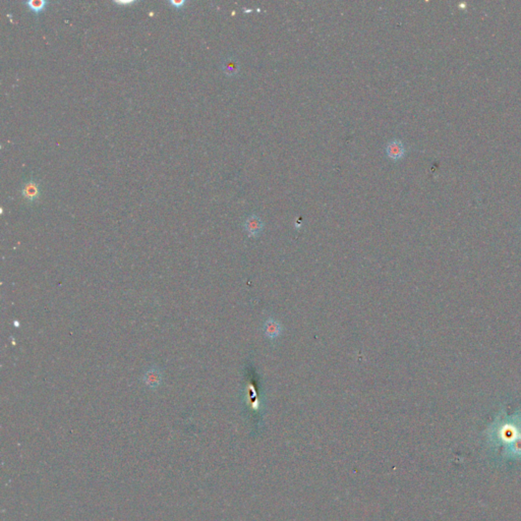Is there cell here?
Wrapping results in <instances>:
<instances>
[{
    "mask_svg": "<svg viewBox=\"0 0 521 521\" xmlns=\"http://www.w3.org/2000/svg\"><path fill=\"white\" fill-rule=\"evenodd\" d=\"M486 434L490 445L500 449L503 457L521 459V408L512 415L501 410Z\"/></svg>",
    "mask_w": 521,
    "mask_h": 521,
    "instance_id": "6da1fadb",
    "label": "cell"
},
{
    "mask_svg": "<svg viewBox=\"0 0 521 521\" xmlns=\"http://www.w3.org/2000/svg\"><path fill=\"white\" fill-rule=\"evenodd\" d=\"M387 156L394 161L400 160L405 154V148L401 141L392 140L390 141L386 146Z\"/></svg>",
    "mask_w": 521,
    "mask_h": 521,
    "instance_id": "7a4b0ae2",
    "label": "cell"
},
{
    "mask_svg": "<svg viewBox=\"0 0 521 521\" xmlns=\"http://www.w3.org/2000/svg\"><path fill=\"white\" fill-rule=\"evenodd\" d=\"M22 194L26 200L30 202L36 201L40 196V187L38 182L34 179L27 180L22 185Z\"/></svg>",
    "mask_w": 521,
    "mask_h": 521,
    "instance_id": "3957f363",
    "label": "cell"
},
{
    "mask_svg": "<svg viewBox=\"0 0 521 521\" xmlns=\"http://www.w3.org/2000/svg\"><path fill=\"white\" fill-rule=\"evenodd\" d=\"M221 67H222V70L224 71V73L229 77L237 75L239 71V68H240L238 60L233 56L225 57L221 63Z\"/></svg>",
    "mask_w": 521,
    "mask_h": 521,
    "instance_id": "277c9868",
    "label": "cell"
},
{
    "mask_svg": "<svg viewBox=\"0 0 521 521\" xmlns=\"http://www.w3.org/2000/svg\"><path fill=\"white\" fill-rule=\"evenodd\" d=\"M245 230L249 235H256L263 228V223L257 216H249L244 223Z\"/></svg>",
    "mask_w": 521,
    "mask_h": 521,
    "instance_id": "5b68a950",
    "label": "cell"
},
{
    "mask_svg": "<svg viewBox=\"0 0 521 521\" xmlns=\"http://www.w3.org/2000/svg\"><path fill=\"white\" fill-rule=\"evenodd\" d=\"M264 332L267 337H269L271 339L276 338L281 333V325L277 321H275L273 319H269L265 322Z\"/></svg>",
    "mask_w": 521,
    "mask_h": 521,
    "instance_id": "8992f818",
    "label": "cell"
},
{
    "mask_svg": "<svg viewBox=\"0 0 521 521\" xmlns=\"http://www.w3.org/2000/svg\"><path fill=\"white\" fill-rule=\"evenodd\" d=\"M161 380H162L161 371L158 370L157 368L149 369L145 374V377H144V381H145L146 385L149 386L150 388H156L157 386H159V384L161 383Z\"/></svg>",
    "mask_w": 521,
    "mask_h": 521,
    "instance_id": "52a82bcc",
    "label": "cell"
},
{
    "mask_svg": "<svg viewBox=\"0 0 521 521\" xmlns=\"http://www.w3.org/2000/svg\"><path fill=\"white\" fill-rule=\"evenodd\" d=\"M26 5L28 6V8L31 11L35 12L36 15H38L45 10L47 3L45 2V0H29V2L26 3Z\"/></svg>",
    "mask_w": 521,
    "mask_h": 521,
    "instance_id": "ba28073f",
    "label": "cell"
},
{
    "mask_svg": "<svg viewBox=\"0 0 521 521\" xmlns=\"http://www.w3.org/2000/svg\"><path fill=\"white\" fill-rule=\"evenodd\" d=\"M168 4L170 6H172L176 10H180L185 5V2H184V0H169Z\"/></svg>",
    "mask_w": 521,
    "mask_h": 521,
    "instance_id": "9c48e42d",
    "label": "cell"
},
{
    "mask_svg": "<svg viewBox=\"0 0 521 521\" xmlns=\"http://www.w3.org/2000/svg\"><path fill=\"white\" fill-rule=\"evenodd\" d=\"M135 3L136 2H132V0H115V2H113V4L117 5H132Z\"/></svg>",
    "mask_w": 521,
    "mask_h": 521,
    "instance_id": "30bf717a",
    "label": "cell"
},
{
    "mask_svg": "<svg viewBox=\"0 0 521 521\" xmlns=\"http://www.w3.org/2000/svg\"><path fill=\"white\" fill-rule=\"evenodd\" d=\"M520 231H521V227H520Z\"/></svg>",
    "mask_w": 521,
    "mask_h": 521,
    "instance_id": "8fae6325",
    "label": "cell"
}]
</instances>
